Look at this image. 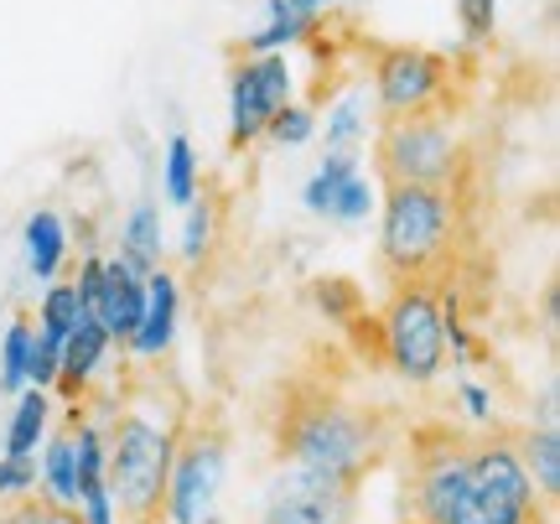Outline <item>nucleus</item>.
<instances>
[{
    "mask_svg": "<svg viewBox=\"0 0 560 524\" xmlns=\"http://www.w3.org/2000/svg\"><path fill=\"white\" fill-rule=\"evenodd\" d=\"M312 130H317V109L312 104H280L276 115H270V125H265V136L276 145H306L312 141Z\"/></svg>",
    "mask_w": 560,
    "mask_h": 524,
    "instance_id": "obj_26",
    "label": "nucleus"
},
{
    "mask_svg": "<svg viewBox=\"0 0 560 524\" xmlns=\"http://www.w3.org/2000/svg\"><path fill=\"white\" fill-rule=\"evenodd\" d=\"M62 255H68V234H62V219L52 208H37L26 219V260H32V276L52 281L62 270Z\"/></svg>",
    "mask_w": 560,
    "mask_h": 524,
    "instance_id": "obj_15",
    "label": "nucleus"
},
{
    "mask_svg": "<svg viewBox=\"0 0 560 524\" xmlns=\"http://www.w3.org/2000/svg\"><path fill=\"white\" fill-rule=\"evenodd\" d=\"M462 400H467V410H472L478 421L493 416V405H488V395H482V384H462Z\"/></svg>",
    "mask_w": 560,
    "mask_h": 524,
    "instance_id": "obj_31",
    "label": "nucleus"
},
{
    "mask_svg": "<svg viewBox=\"0 0 560 524\" xmlns=\"http://www.w3.org/2000/svg\"><path fill=\"white\" fill-rule=\"evenodd\" d=\"M457 249V198L452 187L400 182L384 187L380 260L389 281H441V265Z\"/></svg>",
    "mask_w": 560,
    "mask_h": 524,
    "instance_id": "obj_4",
    "label": "nucleus"
},
{
    "mask_svg": "<svg viewBox=\"0 0 560 524\" xmlns=\"http://www.w3.org/2000/svg\"><path fill=\"white\" fill-rule=\"evenodd\" d=\"M441 83H446L441 53H425V47H389L380 58V109L384 115H420V109H436Z\"/></svg>",
    "mask_w": 560,
    "mask_h": 524,
    "instance_id": "obj_10",
    "label": "nucleus"
},
{
    "mask_svg": "<svg viewBox=\"0 0 560 524\" xmlns=\"http://www.w3.org/2000/svg\"><path fill=\"white\" fill-rule=\"evenodd\" d=\"M47 499L79 509V446H73V426L47 442Z\"/></svg>",
    "mask_w": 560,
    "mask_h": 524,
    "instance_id": "obj_18",
    "label": "nucleus"
},
{
    "mask_svg": "<svg viewBox=\"0 0 560 524\" xmlns=\"http://www.w3.org/2000/svg\"><path fill=\"white\" fill-rule=\"evenodd\" d=\"M395 416L369 400H348L332 384H285L276 416L280 467H312L363 484L384 463Z\"/></svg>",
    "mask_w": 560,
    "mask_h": 524,
    "instance_id": "obj_2",
    "label": "nucleus"
},
{
    "mask_svg": "<svg viewBox=\"0 0 560 524\" xmlns=\"http://www.w3.org/2000/svg\"><path fill=\"white\" fill-rule=\"evenodd\" d=\"M301 5H306V11H322V5H332V0H301Z\"/></svg>",
    "mask_w": 560,
    "mask_h": 524,
    "instance_id": "obj_32",
    "label": "nucleus"
},
{
    "mask_svg": "<svg viewBox=\"0 0 560 524\" xmlns=\"http://www.w3.org/2000/svg\"><path fill=\"white\" fill-rule=\"evenodd\" d=\"M32 338H37V327L26 323V317H16V323L5 327V338H0V395H16L21 384H26Z\"/></svg>",
    "mask_w": 560,
    "mask_h": 524,
    "instance_id": "obj_21",
    "label": "nucleus"
},
{
    "mask_svg": "<svg viewBox=\"0 0 560 524\" xmlns=\"http://www.w3.org/2000/svg\"><path fill=\"white\" fill-rule=\"evenodd\" d=\"M229 473V421L213 405H187L166 478V514L172 524H213L219 488Z\"/></svg>",
    "mask_w": 560,
    "mask_h": 524,
    "instance_id": "obj_5",
    "label": "nucleus"
},
{
    "mask_svg": "<svg viewBox=\"0 0 560 524\" xmlns=\"http://www.w3.org/2000/svg\"><path fill=\"white\" fill-rule=\"evenodd\" d=\"M369 208H374V187H369V177H363V172H353V177L338 187V198H332V213H327V219L363 223V219H369Z\"/></svg>",
    "mask_w": 560,
    "mask_h": 524,
    "instance_id": "obj_27",
    "label": "nucleus"
},
{
    "mask_svg": "<svg viewBox=\"0 0 560 524\" xmlns=\"http://www.w3.org/2000/svg\"><path fill=\"white\" fill-rule=\"evenodd\" d=\"M42 426H47V395L42 389H26L16 400V416L0 431V457H32L42 442Z\"/></svg>",
    "mask_w": 560,
    "mask_h": 524,
    "instance_id": "obj_17",
    "label": "nucleus"
},
{
    "mask_svg": "<svg viewBox=\"0 0 560 524\" xmlns=\"http://www.w3.org/2000/svg\"><path fill=\"white\" fill-rule=\"evenodd\" d=\"M384 353L405 380H436L446 363V302L441 281H389L384 302Z\"/></svg>",
    "mask_w": 560,
    "mask_h": 524,
    "instance_id": "obj_6",
    "label": "nucleus"
},
{
    "mask_svg": "<svg viewBox=\"0 0 560 524\" xmlns=\"http://www.w3.org/2000/svg\"><path fill=\"white\" fill-rule=\"evenodd\" d=\"M83 323V306H79V291H73V281H58L47 296H42V333L47 338H68L73 327Z\"/></svg>",
    "mask_w": 560,
    "mask_h": 524,
    "instance_id": "obj_24",
    "label": "nucleus"
},
{
    "mask_svg": "<svg viewBox=\"0 0 560 524\" xmlns=\"http://www.w3.org/2000/svg\"><path fill=\"white\" fill-rule=\"evenodd\" d=\"M187 405L177 416L161 421L151 400L120 395L109 431L104 436V484H109V504H120L125 524H161L166 520V478H172V452H177V431Z\"/></svg>",
    "mask_w": 560,
    "mask_h": 524,
    "instance_id": "obj_3",
    "label": "nucleus"
},
{
    "mask_svg": "<svg viewBox=\"0 0 560 524\" xmlns=\"http://www.w3.org/2000/svg\"><path fill=\"white\" fill-rule=\"evenodd\" d=\"M405 499L416 524H556L509 436H462L452 426L410 431Z\"/></svg>",
    "mask_w": 560,
    "mask_h": 524,
    "instance_id": "obj_1",
    "label": "nucleus"
},
{
    "mask_svg": "<svg viewBox=\"0 0 560 524\" xmlns=\"http://www.w3.org/2000/svg\"><path fill=\"white\" fill-rule=\"evenodd\" d=\"M32 484H37V463L32 457H0V493H32Z\"/></svg>",
    "mask_w": 560,
    "mask_h": 524,
    "instance_id": "obj_30",
    "label": "nucleus"
},
{
    "mask_svg": "<svg viewBox=\"0 0 560 524\" xmlns=\"http://www.w3.org/2000/svg\"><path fill=\"white\" fill-rule=\"evenodd\" d=\"M172 333H177V281H172V270H151L145 276V306H140V323L130 333V353L136 359H161L166 348H172Z\"/></svg>",
    "mask_w": 560,
    "mask_h": 524,
    "instance_id": "obj_12",
    "label": "nucleus"
},
{
    "mask_svg": "<svg viewBox=\"0 0 560 524\" xmlns=\"http://www.w3.org/2000/svg\"><path fill=\"white\" fill-rule=\"evenodd\" d=\"M0 524H83V514L73 504L47 499V493H16L0 509Z\"/></svg>",
    "mask_w": 560,
    "mask_h": 524,
    "instance_id": "obj_22",
    "label": "nucleus"
},
{
    "mask_svg": "<svg viewBox=\"0 0 560 524\" xmlns=\"http://www.w3.org/2000/svg\"><path fill=\"white\" fill-rule=\"evenodd\" d=\"M229 104H234L229 141L249 145L270 125V115H276L280 104H291V62H285V53H260L255 62H244L240 73H234Z\"/></svg>",
    "mask_w": 560,
    "mask_h": 524,
    "instance_id": "obj_9",
    "label": "nucleus"
},
{
    "mask_svg": "<svg viewBox=\"0 0 560 524\" xmlns=\"http://www.w3.org/2000/svg\"><path fill=\"white\" fill-rule=\"evenodd\" d=\"M140 306H145V276L136 265L115 255L104 260V286H100V302H94V323L109 333V343H130V333L140 323Z\"/></svg>",
    "mask_w": 560,
    "mask_h": 524,
    "instance_id": "obj_11",
    "label": "nucleus"
},
{
    "mask_svg": "<svg viewBox=\"0 0 560 524\" xmlns=\"http://www.w3.org/2000/svg\"><path fill=\"white\" fill-rule=\"evenodd\" d=\"M120 255L136 265L140 276H151L161 265V229H156V208L151 202H140L130 223H125V240H120Z\"/></svg>",
    "mask_w": 560,
    "mask_h": 524,
    "instance_id": "obj_19",
    "label": "nucleus"
},
{
    "mask_svg": "<svg viewBox=\"0 0 560 524\" xmlns=\"http://www.w3.org/2000/svg\"><path fill=\"white\" fill-rule=\"evenodd\" d=\"M359 100H342L332 115H327V151H353L359 156Z\"/></svg>",
    "mask_w": 560,
    "mask_h": 524,
    "instance_id": "obj_28",
    "label": "nucleus"
},
{
    "mask_svg": "<svg viewBox=\"0 0 560 524\" xmlns=\"http://www.w3.org/2000/svg\"><path fill=\"white\" fill-rule=\"evenodd\" d=\"M493 11H499V0H457V16H462L467 42H482L493 32Z\"/></svg>",
    "mask_w": 560,
    "mask_h": 524,
    "instance_id": "obj_29",
    "label": "nucleus"
},
{
    "mask_svg": "<svg viewBox=\"0 0 560 524\" xmlns=\"http://www.w3.org/2000/svg\"><path fill=\"white\" fill-rule=\"evenodd\" d=\"M312 21H317V11H306L301 0H270V26H260L244 47L249 53H285L296 37H306Z\"/></svg>",
    "mask_w": 560,
    "mask_h": 524,
    "instance_id": "obj_16",
    "label": "nucleus"
},
{
    "mask_svg": "<svg viewBox=\"0 0 560 524\" xmlns=\"http://www.w3.org/2000/svg\"><path fill=\"white\" fill-rule=\"evenodd\" d=\"M359 488L332 473L312 467H280L270 493H265L260 524H353L359 514Z\"/></svg>",
    "mask_w": 560,
    "mask_h": 524,
    "instance_id": "obj_8",
    "label": "nucleus"
},
{
    "mask_svg": "<svg viewBox=\"0 0 560 524\" xmlns=\"http://www.w3.org/2000/svg\"><path fill=\"white\" fill-rule=\"evenodd\" d=\"M514 452H520V467L529 473V484L540 488L545 504H556V484H560V431L556 426H529L520 442H514Z\"/></svg>",
    "mask_w": 560,
    "mask_h": 524,
    "instance_id": "obj_14",
    "label": "nucleus"
},
{
    "mask_svg": "<svg viewBox=\"0 0 560 524\" xmlns=\"http://www.w3.org/2000/svg\"><path fill=\"white\" fill-rule=\"evenodd\" d=\"M353 172H359V156H353V151H327L322 166H317V177L306 182V193H301L306 208H312L317 219H327V213H332V198H338V187L353 177Z\"/></svg>",
    "mask_w": 560,
    "mask_h": 524,
    "instance_id": "obj_20",
    "label": "nucleus"
},
{
    "mask_svg": "<svg viewBox=\"0 0 560 524\" xmlns=\"http://www.w3.org/2000/svg\"><path fill=\"white\" fill-rule=\"evenodd\" d=\"M109 333H104L94 317H83L68 338H62V363H58V389L68 395V400H79L83 384H89V374L104 363V353H109Z\"/></svg>",
    "mask_w": 560,
    "mask_h": 524,
    "instance_id": "obj_13",
    "label": "nucleus"
},
{
    "mask_svg": "<svg viewBox=\"0 0 560 524\" xmlns=\"http://www.w3.org/2000/svg\"><path fill=\"white\" fill-rule=\"evenodd\" d=\"M374 172L384 187L420 182V187H452L457 177V136L441 109L420 115H384V130L374 141Z\"/></svg>",
    "mask_w": 560,
    "mask_h": 524,
    "instance_id": "obj_7",
    "label": "nucleus"
},
{
    "mask_svg": "<svg viewBox=\"0 0 560 524\" xmlns=\"http://www.w3.org/2000/svg\"><path fill=\"white\" fill-rule=\"evenodd\" d=\"M192 213H187V229H182V260L198 265L208 255V244H213V229H219V208L213 198H192L187 202Z\"/></svg>",
    "mask_w": 560,
    "mask_h": 524,
    "instance_id": "obj_25",
    "label": "nucleus"
},
{
    "mask_svg": "<svg viewBox=\"0 0 560 524\" xmlns=\"http://www.w3.org/2000/svg\"><path fill=\"white\" fill-rule=\"evenodd\" d=\"M166 198L182 208L198 198V156H192L187 136H172V145H166Z\"/></svg>",
    "mask_w": 560,
    "mask_h": 524,
    "instance_id": "obj_23",
    "label": "nucleus"
}]
</instances>
